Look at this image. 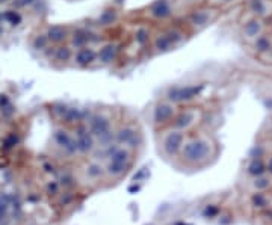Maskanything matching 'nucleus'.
<instances>
[{"mask_svg":"<svg viewBox=\"0 0 272 225\" xmlns=\"http://www.w3.org/2000/svg\"><path fill=\"white\" fill-rule=\"evenodd\" d=\"M251 204L257 210H266L269 206V198L265 195V192H254L251 197Z\"/></svg>","mask_w":272,"mask_h":225,"instance_id":"cd10ccee","label":"nucleus"},{"mask_svg":"<svg viewBox=\"0 0 272 225\" xmlns=\"http://www.w3.org/2000/svg\"><path fill=\"white\" fill-rule=\"evenodd\" d=\"M118 11H115L112 8L109 9H104L98 17H97V26L98 27H109L112 24H115L116 21H118Z\"/></svg>","mask_w":272,"mask_h":225,"instance_id":"a878e982","label":"nucleus"},{"mask_svg":"<svg viewBox=\"0 0 272 225\" xmlns=\"http://www.w3.org/2000/svg\"><path fill=\"white\" fill-rule=\"evenodd\" d=\"M265 162H266V174H269L272 177V154L266 156Z\"/></svg>","mask_w":272,"mask_h":225,"instance_id":"2f4dec72","label":"nucleus"},{"mask_svg":"<svg viewBox=\"0 0 272 225\" xmlns=\"http://www.w3.org/2000/svg\"><path fill=\"white\" fill-rule=\"evenodd\" d=\"M177 112H179V106L162 97L158 101H154V104L151 106V112H150L151 123L158 127L173 124Z\"/></svg>","mask_w":272,"mask_h":225,"instance_id":"6e6552de","label":"nucleus"},{"mask_svg":"<svg viewBox=\"0 0 272 225\" xmlns=\"http://www.w3.org/2000/svg\"><path fill=\"white\" fill-rule=\"evenodd\" d=\"M251 47H253L254 53L259 58L263 56V55H266L269 50H272V33H269L266 30L262 36H259V38L251 44Z\"/></svg>","mask_w":272,"mask_h":225,"instance_id":"4be33fe9","label":"nucleus"},{"mask_svg":"<svg viewBox=\"0 0 272 225\" xmlns=\"http://www.w3.org/2000/svg\"><path fill=\"white\" fill-rule=\"evenodd\" d=\"M121 43L116 40H106L97 47V65L110 67L120 58Z\"/></svg>","mask_w":272,"mask_h":225,"instance_id":"f8f14e48","label":"nucleus"},{"mask_svg":"<svg viewBox=\"0 0 272 225\" xmlns=\"http://www.w3.org/2000/svg\"><path fill=\"white\" fill-rule=\"evenodd\" d=\"M17 142H18V139H17V138H15V136L12 135V136H9V138L6 139L5 145H6V148H12V147H14V145L17 144Z\"/></svg>","mask_w":272,"mask_h":225,"instance_id":"72a5a7b5","label":"nucleus"},{"mask_svg":"<svg viewBox=\"0 0 272 225\" xmlns=\"http://www.w3.org/2000/svg\"><path fill=\"white\" fill-rule=\"evenodd\" d=\"M245 169H247V175L251 178L263 175L266 174V162L263 157H250Z\"/></svg>","mask_w":272,"mask_h":225,"instance_id":"5701e85b","label":"nucleus"},{"mask_svg":"<svg viewBox=\"0 0 272 225\" xmlns=\"http://www.w3.org/2000/svg\"><path fill=\"white\" fill-rule=\"evenodd\" d=\"M203 89H204L203 83H176L167 88L164 98L176 103L177 106L189 104L197 97H200Z\"/></svg>","mask_w":272,"mask_h":225,"instance_id":"423d86ee","label":"nucleus"},{"mask_svg":"<svg viewBox=\"0 0 272 225\" xmlns=\"http://www.w3.org/2000/svg\"><path fill=\"white\" fill-rule=\"evenodd\" d=\"M248 17L245 20L241 21V27H239V33L241 38L247 43V44H253L259 36H262L266 30H268V21L253 17L250 14H247Z\"/></svg>","mask_w":272,"mask_h":225,"instance_id":"9b49d317","label":"nucleus"},{"mask_svg":"<svg viewBox=\"0 0 272 225\" xmlns=\"http://www.w3.org/2000/svg\"><path fill=\"white\" fill-rule=\"evenodd\" d=\"M44 32L52 46H61V44L68 43L71 27H68L65 24H50L46 27Z\"/></svg>","mask_w":272,"mask_h":225,"instance_id":"a211bd4d","label":"nucleus"},{"mask_svg":"<svg viewBox=\"0 0 272 225\" xmlns=\"http://www.w3.org/2000/svg\"><path fill=\"white\" fill-rule=\"evenodd\" d=\"M153 30L148 24H138L132 32V40L139 49H145L151 44L153 40Z\"/></svg>","mask_w":272,"mask_h":225,"instance_id":"412c9836","label":"nucleus"},{"mask_svg":"<svg viewBox=\"0 0 272 225\" xmlns=\"http://www.w3.org/2000/svg\"><path fill=\"white\" fill-rule=\"evenodd\" d=\"M73 53H74V49L68 43H65L61 46H53L47 58L52 61V64L56 68H65V67H71Z\"/></svg>","mask_w":272,"mask_h":225,"instance_id":"dca6fc26","label":"nucleus"},{"mask_svg":"<svg viewBox=\"0 0 272 225\" xmlns=\"http://www.w3.org/2000/svg\"><path fill=\"white\" fill-rule=\"evenodd\" d=\"M87 126L91 130V133L94 135L97 145L106 148L115 142V132L112 129V118L107 112H104V110L94 112V114L90 115Z\"/></svg>","mask_w":272,"mask_h":225,"instance_id":"39448f33","label":"nucleus"},{"mask_svg":"<svg viewBox=\"0 0 272 225\" xmlns=\"http://www.w3.org/2000/svg\"><path fill=\"white\" fill-rule=\"evenodd\" d=\"M238 0H210L209 5H213L216 8H221V6H228V5H233L236 3Z\"/></svg>","mask_w":272,"mask_h":225,"instance_id":"c756f323","label":"nucleus"},{"mask_svg":"<svg viewBox=\"0 0 272 225\" xmlns=\"http://www.w3.org/2000/svg\"><path fill=\"white\" fill-rule=\"evenodd\" d=\"M247 14L265 21L272 18V0H245Z\"/></svg>","mask_w":272,"mask_h":225,"instance_id":"f3484780","label":"nucleus"},{"mask_svg":"<svg viewBox=\"0 0 272 225\" xmlns=\"http://www.w3.org/2000/svg\"><path fill=\"white\" fill-rule=\"evenodd\" d=\"M0 18H2L3 24H8V26H20L23 23V14L21 11L15 9V8H11L8 6L3 14L0 15Z\"/></svg>","mask_w":272,"mask_h":225,"instance_id":"b1692460","label":"nucleus"},{"mask_svg":"<svg viewBox=\"0 0 272 225\" xmlns=\"http://www.w3.org/2000/svg\"><path fill=\"white\" fill-rule=\"evenodd\" d=\"M115 142L118 145H123V147L133 150L138 145H141L142 135L135 126H123L115 132Z\"/></svg>","mask_w":272,"mask_h":225,"instance_id":"2eb2a0df","label":"nucleus"},{"mask_svg":"<svg viewBox=\"0 0 272 225\" xmlns=\"http://www.w3.org/2000/svg\"><path fill=\"white\" fill-rule=\"evenodd\" d=\"M107 148V165H106V174L113 178L123 177L127 169L130 168L132 163V150L123 145H118L113 142L112 145L106 147Z\"/></svg>","mask_w":272,"mask_h":225,"instance_id":"7ed1b4c3","label":"nucleus"},{"mask_svg":"<svg viewBox=\"0 0 272 225\" xmlns=\"http://www.w3.org/2000/svg\"><path fill=\"white\" fill-rule=\"evenodd\" d=\"M219 8L213 5H201L193 8L187 12L183 21V27L192 35V33H198L213 24L218 17H219Z\"/></svg>","mask_w":272,"mask_h":225,"instance_id":"20e7f679","label":"nucleus"},{"mask_svg":"<svg viewBox=\"0 0 272 225\" xmlns=\"http://www.w3.org/2000/svg\"><path fill=\"white\" fill-rule=\"evenodd\" d=\"M97 47L98 46H85L81 49H76L73 53L71 67L87 70L97 64Z\"/></svg>","mask_w":272,"mask_h":225,"instance_id":"4468645a","label":"nucleus"},{"mask_svg":"<svg viewBox=\"0 0 272 225\" xmlns=\"http://www.w3.org/2000/svg\"><path fill=\"white\" fill-rule=\"evenodd\" d=\"M186 141V132L176 127H170L161 133L159 150L165 157H176L180 154L183 144Z\"/></svg>","mask_w":272,"mask_h":225,"instance_id":"0eeeda50","label":"nucleus"},{"mask_svg":"<svg viewBox=\"0 0 272 225\" xmlns=\"http://www.w3.org/2000/svg\"><path fill=\"white\" fill-rule=\"evenodd\" d=\"M29 46H30V50L33 53H38V55H41V56H47L52 50V44L47 38V35L44 30L41 32H36L30 36V41H29Z\"/></svg>","mask_w":272,"mask_h":225,"instance_id":"aec40b11","label":"nucleus"},{"mask_svg":"<svg viewBox=\"0 0 272 225\" xmlns=\"http://www.w3.org/2000/svg\"><path fill=\"white\" fill-rule=\"evenodd\" d=\"M12 2H14V0H0V5H2V6H9Z\"/></svg>","mask_w":272,"mask_h":225,"instance_id":"f704fd0d","label":"nucleus"},{"mask_svg":"<svg viewBox=\"0 0 272 225\" xmlns=\"http://www.w3.org/2000/svg\"><path fill=\"white\" fill-rule=\"evenodd\" d=\"M251 186H253L254 192H268V191L272 189V177L269 174L254 177L251 180Z\"/></svg>","mask_w":272,"mask_h":225,"instance_id":"393cba45","label":"nucleus"},{"mask_svg":"<svg viewBox=\"0 0 272 225\" xmlns=\"http://www.w3.org/2000/svg\"><path fill=\"white\" fill-rule=\"evenodd\" d=\"M216 213H218V207H215V206H207L204 210V216H209V218L215 216Z\"/></svg>","mask_w":272,"mask_h":225,"instance_id":"7c9ffc66","label":"nucleus"},{"mask_svg":"<svg viewBox=\"0 0 272 225\" xmlns=\"http://www.w3.org/2000/svg\"><path fill=\"white\" fill-rule=\"evenodd\" d=\"M53 139H55V144H56L61 150H64V151H65L67 154H76V153H77L76 139H74V136H73L70 132H67L65 129H62V127L56 129L55 133H53Z\"/></svg>","mask_w":272,"mask_h":225,"instance_id":"6ab92c4d","label":"nucleus"},{"mask_svg":"<svg viewBox=\"0 0 272 225\" xmlns=\"http://www.w3.org/2000/svg\"><path fill=\"white\" fill-rule=\"evenodd\" d=\"M6 207H8V200L3 198V197H0V216L6 212Z\"/></svg>","mask_w":272,"mask_h":225,"instance_id":"473e14b6","label":"nucleus"},{"mask_svg":"<svg viewBox=\"0 0 272 225\" xmlns=\"http://www.w3.org/2000/svg\"><path fill=\"white\" fill-rule=\"evenodd\" d=\"M74 139H76V145H77V153H81V154H88V153L94 151L97 147V141L85 123H81L76 126Z\"/></svg>","mask_w":272,"mask_h":225,"instance_id":"ddd939ff","label":"nucleus"},{"mask_svg":"<svg viewBox=\"0 0 272 225\" xmlns=\"http://www.w3.org/2000/svg\"><path fill=\"white\" fill-rule=\"evenodd\" d=\"M176 14L174 0H154L145 8V17L154 23H165Z\"/></svg>","mask_w":272,"mask_h":225,"instance_id":"9d476101","label":"nucleus"},{"mask_svg":"<svg viewBox=\"0 0 272 225\" xmlns=\"http://www.w3.org/2000/svg\"><path fill=\"white\" fill-rule=\"evenodd\" d=\"M38 0H14V2L9 5L11 8H15L18 11H26V9H30Z\"/></svg>","mask_w":272,"mask_h":225,"instance_id":"c85d7f7f","label":"nucleus"},{"mask_svg":"<svg viewBox=\"0 0 272 225\" xmlns=\"http://www.w3.org/2000/svg\"><path fill=\"white\" fill-rule=\"evenodd\" d=\"M104 172H106V168H103V165L98 163V162H91V163H88L87 168H85V174H87V177L91 178V180L100 178Z\"/></svg>","mask_w":272,"mask_h":225,"instance_id":"bb28decb","label":"nucleus"},{"mask_svg":"<svg viewBox=\"0 0 272 225\" xmlns=\"http://www.w3.org/2000/svg\"><path fill=\"white\" fill-rule=\"evenodd\" d=\"M203 120H204V110L200 106H186L184 109H179L173 121V127L187 132L198 126Z\"/></svg>","mask_w":272,"mask_h":225,"instance_id":"1a4fd4ad","label":"nucleus"},{"mask_svg":"<svg viewBox=\"0 0 272 225\" xmlns=\"http://www.w3.org/2000/svg\"><path fill=\"white\" fill-rule=\"evenodd\" d=\"M271 194H272V189H271Z\"/></svg>","mask_w":272,"mask_h":225,"instance_id":"c9c22d12","label":"nucleus"},{"mask_svg":"<svg viewBox=\"0 0 272 225\" xmlns=\"http://www.w3.org/2000/svg\"><path fill=\"white\" fill-rule=\"evenodd\" d=\"M218 156V144L210 135H198L184 141L179 154L183 163L189 166H204Z\"/></svg>","mask_w":272,"mask_h":225,"instance_id":"f257e3e1","label":"nucleus"},{"mask_svg":"<svg viewBox=\"0 0 272 225\" xmlns=\"http://www.w3.org/2000/svg\"><path fill=\"white\" fill-rule=\"evenodd\" d=\"M189 35L183 26H168L153 33L150 47L154 55H167L184 44Z\"/></svg>","mask_w":272,"mask_h":225,"instance_id":"f03ea898","label":"nucleus"}]
</instances>
